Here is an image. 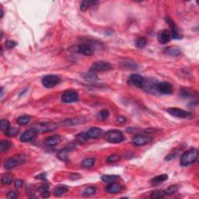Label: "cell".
I'll return each mask as SVG.
<instances>
[{
  "label": "cell",
  "instance_id": "obj_1",
  "mask_svg": "<svg viewBox=\"0 0 199 199\" xmlns=\"http://www.w3.org/2000/svg\"><path fill=\"white\" fill-rule=\"evenodd\" d=\"M198 156V151L197 149H190L184 152L180 157V164L182 166H187L192 164L197 160Z\"/></svg>",
  "mask_w": 199,
  "mask_h": 199
},
{
  "label": "cell",
  "instance_id": "obj_2",
  "mask_svg": "<svg viewBox=\"0 0 199 199\" xmlns=\"http://www.w3.org/2000/svg\"><path fill=\"white\" fill-rule=\"evenodd\" d=\"M104 138L110 143H120L125 140L123 133L119 130H110L104 135Z\"/></svg>",
  "mask_w": 199,
  "mask_h": 199
},
{
  "label": "cell",
  "instance_id": "obj_3",
  "mask_svg": "<svg viewBox=\"0 0 199 199\" xmlns=\"http://www.w3.org/2000/svg\"><path fill=\"white\" fill-rule=\"evenodd\" d=\"M32 128H34L37 133L48 132H51L56 129L58 128V125L55 123H49V122H43V123L36 124Z\"/></svg>",
  "mask_w": 199,
  "mask_h": 199
},
{
  "label": "cell",
  "instance_id": "obj_4",
  "mask_svg": "<svg viewBox=\"0 0 199 199\" xmlns=\"http://www.w3.org/2000/svg\"><path fill=\"white\" fill-rule=\"evenodd\" d=\"M61 82V79L57 75H47L42 79V84L46 88H53Z\"/></svg>",
  "mask_w": 199,
  "mask_h": 199
},
{
  "label": "cell",
  "instance_id": "obj_5",
  "mask_svg": "<svg viewBox=\"0 0 199 199\" xmlns=\"http://www.w3.org/2000/svg\"><path fill=\"white\" fill-rule=\"evenodd\" d=\"M90 68V72H93V73H101V72H106L112 69L113 66L107 62L99 61L94 63Z\"/></svg>",
  "mask_w": 199,
  "mask_h": 199
},
{
  "label": "cell",
  "instance_id": "obj_6",
  "mask_svg": "<svg viewBox=\"0 0 199 199\" xmlns=\"http://www.w3.org/2000/svg\"><path fill=\"white\" fill-rule=\"evenodd\" d=\"M166 111L171 116L178 117V118H187L192 116V114L191 112L186 111L183 109L177 108V107H170V108H168Z\"/></svg>",
  "mask_w": 199,
  "mask_h": 199
},
{
  "label": "cell",
  "instance_id": "obj_7",
  "mask_svg": "<svg viewBox=\"0 0 199 199\" xmlns=\"http://www.w3.org/2000/svg\"><path fill=\"white\" fill-rule=\"evenodd\" d=\"M155 89L164 95H168L173 93V86L168 82H159L156 83L155 86Z\"/></svg>",
  "mask_w": 199,
  "mask_h": 199
},
{
  "label": "cell",
  "instance_id": "obj_8",
  "mask_svg": "<svg viewBox=\"0 0 199 199\" xmlns=\"http://www.w3.org/2000/svg\"><path fill=\"white\" fill-rule=\"evenodd\" d=\"M61 100L63 103H66V104L75 103L79 100V94L76 91L74 90L65 91L62 95Z\"/></svg>",
  "mask_w": 199,
  "mask_h": 199
},
{
  "label": "cell",
  "instance_id": "obj_9",
  "mask_svg": "<svg viewBox=\"0 0 199 199\" xmlns=\"http://www.w3.org/2000/svg\"><path fill=\"white\" fill-rule=\"evenodd\" d=\"M24 162V158L21 155H16L13 157H11L8 159L5 164V169L9 170L17 167Z\"/></svg>",
  "mask_w": 199,
  "mask_h": 199
},
{
  "label": "cell",
  "instance_id": "obj_10",
  "mask_svg": "<svg viewBox=\"0 0 199 199\" xmlns=\"http://www.w3.org/2000/svg\"><path fill=\"white\" fill-rule=\"evenodd\" d=\"M153 141V138L149 136V135H144L142 134L135 135L132 139V143L135 146H142L147 145Z\"/></svg>",
  "mask_w": 199,
  "mask_h": 199
},
{
  "label": "cell",
  "instance_id": "obj_11",
  "mask_svg": "<svg viewBox=\"0 0 199 199\" xmlns=\"http://www.w3.org/2000/svg\"><path fill=\"white\" fill-rule=\"evenodd\" d=\"M166 22L167 23L168 25L170 27V34H171V37H173L174 39L176 40H180L182 38V35L179 33L178 28H177V25L175 24V23L169 17H166Z\"/></svg>",
  "mask_w": 199,
  "mask_h": 199
},
{
  "label": "cell",
  "instance_id": "obj_12",
  "mask_svg": "<svg viewBox=\"0 0 199 199\" xmlns=\"http://www.w3.org/2000/svg\"><path fill=\"white\" fill-rule=\"evenodd\" d=\"M145 79L138 74H132L128 78V83L132 86L138 88H142L144 85Z\"/></svg>",
  "mask_w": 199,
  "mask_h": 199
},
{
  "label": "cell",
  "instance_id": "obj_13",
  "mask_svg": "<svg viewBox=\"0 0 199 199\" xmlns=\"http://www.w3.org/2000/svg\"><path fill=\"white\" fill-rule=\"evenodd\" d=\"M157 39L159 43L162 45H166L168 42H169L171 39L170 31L166 29L159 30L157 34Z\"/></svg>",
  "mask_w": 199,
  "mask_h": 199
},
{
  "label": "cell",
  "instance_id": "obj_14",
  "mask_svg": "<svg viewBox=\"0 0 199 199\" xmlns=\"http://www.w3.org/2000/svg\"><path fill=\"white\" fill-rule=\"evenodd\" d=\"M77 51L79 53L82 54V55L89 56V55H92L94 53V48L89 44L85 43L79 45L77 48Z\"/></svg>",
  "mask_w": 199,
  "mask_h": 199
},
{
  "label": "cell",
  "instance_id": "obj_15",
  "mask_svg": "<svg viewBox=\"0 0 199 199\" xmlns=\"http://www.w3.org/2000/svg\"><path fill=\"white\" fill-rule=\"evenodd\" d=\"M37 132L34 128H31L30 129L27 130L25 132H24L20 136V141L23 143H28V142L31 141L32 139H34V137L37 135Z\"/></svg>",
  "mask_w": 199,
  "mask_h": 199
},
{
  "label": "cell",
  "instance_id": "obj_16",
  "mask_svg": "<svg viewBox=\"0 0 199 199\" xmlns=\"http://www.w3.org/2000/svg\"><path fill=\"white\" fill-rule=\"evenodd\" d=\"M86 134H87L89 139H97V138H99L103 135V130L99 128H97V127H94V128H89L86 132Z\"/></svg>",
  "mask_w": 199,
  "mask_h": 199
},
{
  "label": "cell",
  "instance_id": "obj_17",
  "mask_svg": "<svg viewBox=\"0 0 199 199\" xmlns=\"http://www.w3.org/2000/svg\"><path fill=\"white\" fill-rule=\"evenodd\" d=\"M123 190V186L120 184H117V183L113 182L110 183V184H108V186L106 188V191H107L108 193L110 194H116L119 193L121 191Z\"/></svg>",
  "mask_w": 199,
  "mask_h": 199
},
{
  "label": "cell",
  "instance_id": "obj_18",
  "mask_svg": "<svg viewBox=\"0 0 199 199\" xmlns=\"http://www.w3.org/2000/svg\"><path fill=\"white\" fill-rule=\"evenodd\" d=\"M73 149V148L71 147H66L64 148V149H61L60 151H58V154H57V156L59 159L61 160L65 161V162H68V153L69 152H71L72 150Z\"/></svg>",
  "mask_w": 199,
  "mask_h": 199
},
{
  "label": "cell",
  "instance_id": "obj_19",
  "mask_svg": "<svg viewBox=\"0 0 199 199\" xmlns=\"http://www.w3.org/2000/svg\"><path fill=\"white\" fill-rule=\"evenodd\" d=\"M60 142H61V137L59 135H56L47 138L45 142V144L47 146H49V147H53V146H55L56 145H58Z\"/></svg>",
  "mask_w": 199,
  "mask_h": 199
},
{
  "label": "cell",
  "instance_id": "obj_20",
  "mask_svg": "<svg viewBox=\"0 0 199 199\" xmlns=\"http://www.w3.org/2000/svg\"><path fill=\"white\" fill-rule=\"evenodd\" d=\"M165 52L170 56H179L181 54V50L177 46H170L166 48Z\"/></svg>",
  "mask_w": 199,
  "mask_h": 199
},
{
  "label": "cell",
  "instance_id": "obj_21",
  "mask_svg": "<svg viewBox=\"0 0 199 199\" xmlns=\"http://www.w3.org/2000/svg\"><path fill=\"white\" fill-rule=\"evenodd\" d=\"M38 191L43 198H48L50 196L49 187L47 184H42L39 186Z\"/></svg>",
  "mask_w": 199,
  "mask_h": 199
},
{
  "label": "cell",
  "instance_id": "obj_22",
  "mask_svg": "<svg viewBox=\"0 0 199 199\" xmlns=\"http://www.w3.org/2000/svg\"><path fill=\"white\" fill-rule=\"evenodd\" d=\"M83 122L84 121H82V120L79 118H69L63 121L62 124L64 126H74V125H79V124H82Z\"/></svg>",
  "mask_w": 199,
  "mask_h": 199
},
{
  "label": "cell",
  "instance_id": "obj_23",
  "mask_svg": "<svg viewBox=\"0 0 199 199\" xmlns=\"http://www.w3.org/2000/svg\"><path fill=\"white\" fill-rule=\"evenodd\" d=\"M168 179V175L166 174H161V175L156 176L154 178H153L151 180V184L153 185H157V184H161L163 182H165Z\"/></svg>",
  "mask_w": 199,
  "mask_h": 199
},
{
  "label": "cell",
  "instance_id": "obj_24",
  "mask_svg": "<svg viewBox=\"0 0 199 199\" xmlns=\"http://www.w3.org/2000/svg\"><path fill=\"white\" fill-rule=\"evenodd\" d=\"M97 3H98V2L96 1H83L80 4V9L83 12H85L90 7L97 5Z\"/></svg>",
  "mask_w": 199,
  "mask_h": 199
},
{
  "label": "cell",
  "instance_id": "obj_25",
  "mask_svg": "<svg viewBox=\"0 0 199 199\" xmlns=\"http://www.w3.org/2000/svg\"><path fill=\"white\" fill-rule=\"evenodd\" d=\"M68 191V187L67 186L65 185H62V186H58L54 190V195L55 196H62V195H64L65 193H66Z\"/></svg>",
  "mask_w": 199,
  "mask_h": 199
},
{
  "label": "cell",
  "instance_id": "obj_26",
  "mask_svg": "<svg viewBox=\"0 0 199 199\" xmlns=\"http://www.w3.org/2000/svg\"><path fill=\"white\" fill-rule=\"evenodd\" d=\"M102 180L107 184H110V183L115 182L117 179H119V176L117 175H104L101 177Z\"/></svg>",
  "mask_w": 199,
  "mask_h": 199
},
{
  "label": "cell",
  "instance_id": "obj_27",
  "mask_svg": "<svg viewBox=\"0 0 199 199\" xmlns=\"http://www.w3.org/2000/svg\"><path fill=\"white\" fill-rule=\"evenodd\" d=\"M96 159L94 158H86V159H83L82 162V166L84 168H90L93 167L95 164Z\"/></svg>",
  "mask_w": 199,
  "mask_h": 199
},
{
  "label": "cell",
  "instance_id": "obj_28",
  "mask_svg": "<svg viewBox=\"0 0 199 199\" xmlns=\"http://www.w3.org/2000/svg\"><path fill=\"white\" fill-rule=\"evenodd\" d=\"M30 117L28 115H21L17 119V123L19 125H25L30 122Z\"/></svg>",
  "mask_w": 199,
  "mask_h": 199
},
{
  "label": "cell",
  "instance_id": "obj_29",
  "mask_svg": "<svg viewBox=\"0 0 199 199\" xmlns=\"http://www.w3.org/2000/svg\"><path fill=\"white\" fill-rule=\"evenodd\" d=\"M2 184L3 186H8L12 184L13 182V176L9 174H6L2 177Z\"/></svg>",
  "mask_w": 199,
  "mask_h": 199
},
{
  "label": "cell",
  "instance_id": "obj_30",
  "mask_svg": "<svg viewBox=\"0 0 199 199\" xmlns=\"http://www.w3.org/2000/svg\"><path fill=\"white\" fill-rule=\"evenodd\" d=\"M76 141L79 143H80V144H84V143H86L89 140V138H88L86 132H81L78 134L76 136Z\"/></svg>",
  "mask_w": 199,
  "mask_h": 199
},
{
  "label": "cell",
  "instance_id": "obj_31",
  "mask_svg": "<svg viewBox=\"0 0 199 199\" xmlns=\"http://www.w3.org/2000/svg\"><path fill=\"white\" fill-rule=\"evenodd\" d=\"M179 191V187L177 185H170L169 187H168L166 190H164V193H165L166 196V195H172L174 194L177 193Z\"/></svg>",
  "mask_w": 199,
  "mask_h": 199
},
{
  "label": "cell",
  "instance_id": "obj_32",
  "mask_svg": "<svg viewBox=\"0 0 199 199\" xmlns=\"http://www.w3.org/2000/svg\"><path fill=\"white\" fill-rule=\"evenodd\" d=\"M147 45V40L146 37H140L135 40V46L138 48H143Z\"/></svg>",
  "mask_w": 199,
  "mask_h": 199
},
{
  "label": "cell",
  "instance_id": "obj_33",
  "mask_svg": "<svg viewBox=\"0 0 199 199\" xmlns=\"http://www.w3.org/2000/svg\"><path fill=\"white\" fill-rule=\"evenodd\" d=\"M96 191H97V189L94 187H88L83 191V195L85 197H89V196H92V195H94L96 194Z\"/></svg>",
  "mask_w": 199,
  "mask_h": 199
},
{
  "label": "cell",
  "instance_id": "obj_34",
  "mask_svg": "<svg viewBox=\"0 0 199 199\" xmlns=\"http://www.w3.org/2000/svg\"><path fill=\"white\" fill-rule=\"evenodd\" d=\"M11 147V143L7 140H2L0 142V148H1V152H6Z\"/></svg>",
  "mask_w": 199,
  "mask_h": 199
},
{
  "label": "cell",
  "instance_id": "obj_35",
  "mask_svg": "<svg viewBox=\"0 0 199 199\" xmlns=\"http://www.w3.org/2000/svg\"><path fill=\"white\" fill-rule=\"evenodd\" d=\"M109 115H110V113H109L108 110L104 109V110H101L100 111H99V113L97 114V118L100 121H104L109 117Z\"/></svg>",
  "mask_w": 199,
  "mask_h": 199
},
{
  "label": "cell",
  "instance_id": "obj_36",
  "mask_svg": "<svg viewBox=\"0 0 199 199\" xmlns=\"http://www.w3.org/2000/svg\"><path fill=\"white\" fill-rule=\"evenodd\" d=\"M166 196L165 193H164V191L161 190H156L152 193L151 198H163Z\"/></svg>",
  "mask_w": 199,
  "mask_h": 199
},
{
  "label": "cell",
  "instance_id": "obj_37",
  "mask_svg": "<svg viewBox=\"0 0 199 199\" xmlns=\"http://www.w3.org/2000/svg\"><path fill=\"white\" fill-rule=\"evenodd\" d=\"M83 76L85 78V79H86L88 81H95L98 79V77L97 76V75L94 73H93V72L86 73V74H83Z\"/></svg>",
  "mask_w": 199,
  "mask_h": 199
},
{
  "label": "cell",
  "instance_id": "obj_38",
  "mask_svg": "<svg viewBox=\"0 0 199 199\" xmlns=\"http://www.w3.org/2000/svg\"><path fill=\"white\" fill-rule=\"evenodd\" d=\"M0 127H1V130L3 132H6L9 128H10V124H9V121L7 120H1V123H0Z\"/></svg>",
  "mask_w": 199,
  "mask_h": 199
},
{
  "label": "cell",
  "instance_id": "obj_39",
  "mask_svg": "<svg viewBox=\"0 0 199 199\" xmlns=\"http://www.w3.org/2000/svg\"><path fill=\"white\" fill-rule=\"evenodd\" d=\"M19 133V129L17 128H9L7 131L5 132L7 136L9 137H14L16 135H17V134Z\"/></svg>",
  "mask_w": 199,
  "mask_h": 199
},
{
  "label": "cell",
  "instance_id": "obj_40",
  "mask_svg": "<svg viewBox=\"0 0 199 199\" xmlns=\"http://www.w3.org/2000/svg\"><path fill=\"white\" fill-rule=\"evenodd\" d=\"M121 159V156L117 154H113V155H110L107 157V163L109 164H113V163H116L118 162L119 160Z\"/></svg>",
  "mask_w": 199,
  "mask_h": 199
},
{
  "label": "cell",
  "instance_id": "obj_41",
  "mask_svg": "<svg viewBox=\"0 0 199 199\" xmlns=\"http://www.w3.org/2000/svg\"><path fill=\"white\" fill-rule=\"evenodd\" d=\"M17 45V43L14 40H8L6 41V47L8 49H12V48H15Z\"/></svg>",
  "mask_w": 199,
  "mask_h": 199
},
{
  "label": "cell",
  "instance_id": "obj_42",
  "mask_svg": "<svg viewBox=\"0 0 199 199\" xmlns=\"http://www.w3.org/2000/svg\"><path fill=\"white\" fill-rule=\"evenodd\" d=\"M18 193L17 191H11L8 192L7 194V198H10V199H14L17 198L18 197Z\"/></svg>",
  "mask_w": 199,
  "mask_h": 199
},
{
  "label": "cell",
  "instance_id": "obj_43",
  "mask_svg": "<svg viewBox=\"0 0 199 199\" xmlns=\"http://www.w3.org/2000/svg\"><path fill=\"white\" fill-rule=\"evenodd\" d=\"M176 156H177V153H170V154H169V155H167V156H166V157L165 158V160H171V159H174V158L176 157Z\"/></svg>",
  "mask_w": 199,
  "mask_h": 199
},
{
  "label": "cell",
  "instance_id": "obj_44",
  "mask_svg": "<svg viewBox=\"0 0 199 199\" xmlns=\"http://www.w3.org/2000/svg\"><path fill=\"white\" fill-rule=\"evenodd\" d=\"M23 184H24V181L22 180H15V183H14V185H15L17 188H20L23 186Z\"/></svg>",
  "mask_w": 199,
  "mask_h": 199
},
{
  "label": "cell",
  "instance_id": "obj_45",
  "mask_svg": "<svg viewBox=\"0 0 199 199\" xmlns=\"http://www.w3.org/2000/svg\"><path fill=\"white\" fill-rule=\"evenodd\" d=\"M117 121L121 124H124L125 121H126V118L123 116H119L117 117Z\"/></svg>",
  "mask_w": 199,
  "mask_h": 199
},
{
  "label": "cell",
  "instance_id": "obj_46",
  "mask_svg": "<svg viewBox=\"0 0 199 199\" xmlns=\"http://www.w3.org/2000/svg\"><path fill=\"white\" fill-rule=\"evenodd\" d=\"M45 174H40V176H38V177H36V178H41L42 180H46V178H45Z\"/></svg>",
  "mask_w": 199,
  "mask_h": 199
},
{
  "label": "cell",
  "instance_id": "obj_47",
  "mask_svg": "<svg viewBox=\"0 0 199 199\" xmlns=\"http://www.w3.org/2000/svg\"><path fill=\"white\" fill-rule=\"evenodd\" d=\"M3 13H4V11H3V8H2V9H1V17H3Z\"/></svg>",
  "mask_w": 199,
  "mask_h": 199
}]
</instances>
